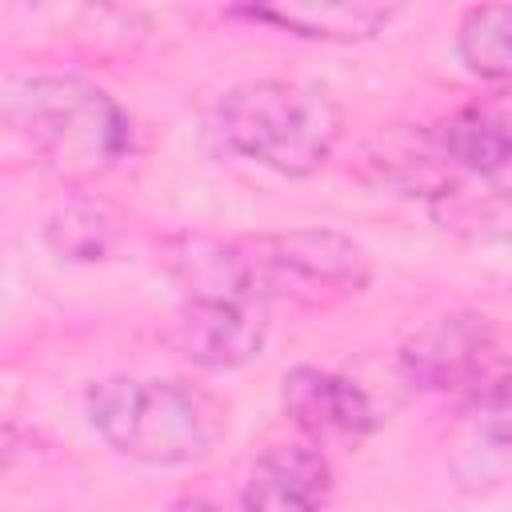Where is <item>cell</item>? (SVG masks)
<instances>
[{
	"label": "cell",
	"mask_w": 512,
	"mask_h": 512,
	"mask_svg": "<svg viewBox=\"0 0 512 512\" xmlns=\"http://www.w3.org/2000/svg\"><path fill=\"white\" fill-rule=\"evenodd\" d=\"M408 0H244L240 12L300 40L364 44L376 40Z\"/></svg>",
	"instance_id": "cell-9"
},
{
	"label": "cell",
	"mask_w": 512,
	"mask_h": 512,
	"mask_svg": "<svg viewBox=\"0 0 512 512\" xmlns=\"http://www.w3.org/2000/svg\"><path fill=\"white\" fill-rule=\"evenodd\" d=\"M116 212L88 196L80 184H72V192H64L48 220H44V240L48 248L60 256V260H76V264H92V260H104L116 244Z\"/></svg>",
	"instance_id": "cell-13"
},
{
	"label": "cell",
	"mask_w": 512,
	"mask_h": 512,
	"mask_svg": "<svg viewBox=\"0 0 512 512\" xmlns=\"http://www.w3.org/2000/svg\"><path fill=\"white\" fill-rule=\"evenodd\" d=\"M432 128H436L444 156L452 160L460 176L504 184V172L512 160V128H508V108L500 96L484 104H464Z\"/></svg>",
	"instance_id": "cell-11"
},
{
	"label": "cell",
	"mask_w": 512,
	"mask_h": 512,
	"mask_svg": "<svg viewBox=\"0 0 512 512\" xmlns=\"http://www.w3.org/2000/svg\"><path fill=\"white\" fill-rule=\"evenodd\" d=\"M168 348L208 372L252 364L268 340V300L260 296H184L168 332Z\"/></svg>",
	"instance_id": "cell-6"
},
{
	"label": "cell",
	"mask_w": 512,
	"mask_h": 512,
	"mask_svg": "<svg viewBox=\"0 0 512 512\" xmlns=\"http://www.w3.org/2000/svg\"><path fill=\"white\" fill-rule=\"evenodd\" d=\"M280 404L284 416L312 440H364L384 420L356 380L312 364H296L284 372Z\"/></svg>",
	"instance_id": "cell-7"
},
{
	"label": "cell",
	"mask_w": 512,
	"mask_h": 512,
	"mask_svg": "<svg viewBox=\"0 0 512 512\" xmlns=\"http://www.w3.org/2000/svg\"><path fill=\"white\" fill-rule=\"evenodd\" d=\"M220 152L300 180L328 164L344 136V112L328 88L304 80H248L228 88L208 112Z\"/></svg>",
	"instance_id": "cell-1"
},
{
	"label": "cell",
	"mask_w": 512,
	"mask_h": 512,
	"mask_svg": "<svg viewBox=\"0 0 512 512\" xmlns=\"http://www.w3.org/2000/svg\"><path fill=\"white\" fill-rule=\"evenodd\" d=\"M396 368L408 388L452 392L472 408L508 400L504 340L484 312H444L428 320L404 340Z\"/></svg>",
	"instance_id": "cell-5"
},
{
	"label": "cell",
	"mask_w": 512,
	"mask_h": 512,
	"mask_svg": "<svg viewBox=\"0 0 512 512\" xmlns=\"http://www.w3.org/2000/svg\"><path fill=\"white\" fill-rule=\"evenodd\" d=\"M8 124L64 184L104 176L132 144L128 112L104 88L80 76L24 80L8 96Z\"/></svg>",
	"instance_id": "cell-3"
},
{
	"label": "cell",
	"mask_w": 512,
	"mask_h": 512,
	"mask_svg": "<svg viewBox=\"0 0 512 512\" xmlns=\"http://www.w3.org/2000/svg\"><path fill=\"white\" fill-rule=\"evenodd\" d=\"M360 172L380 188H392L400 196H424V200H432L448 184L464 180L452 168V160L444 156L436 128H424V124L380 128L360 148Z\"/></svg>",
	"instance_id": "cell-10"
},
{
	"label": "cell",
	"mask_w": 512,
	"mask_h": 512,
	"mask_svg": "<svg viewBox=\"0 0 512 512\" xmlns=\"http://www.w3.org/2000/svg\"><path fill=\"white\" fill-rule=\"evenodd\" d=\"M160 252H164L168 276L180 284L184 296H260L240 240L172 236L164 240Z\"/></svg>",
	"instance_id": "cell-12"
},
{
	"label": "cell",
	"mask_w": 512,
	"mask_h": 512,
	"mask_svg": "<svg viewBox=\"0 0 512 512\" xmlns=\"http://www.w3.org/2000/svg\"><path fill=\"white\" fill-rule=\"evenodd\" d=\"M84 412L92 432L120 456L148 468H184L224 440V404L184 380L104 376L88 388Z\"/></svg>",
	"instance_id": "cell-2"
},
{
	"label": "cell",
	"mask_w": 512,
	"mask_h": 512,
	"mask_svg": "<svg viewBox=\"0 0 512 512\" xmlns=\"http://www.w3.org/2000/svg\"><path fill=\"white\" fill-rule=\"evenodd\" d=\"M244 256L256 280V292L288 300L300 308H332L348 296H360L372 280L368 252L336 228H288L244 236Z\"/></svg>",
	"instance_id": "cell-4"
},
{
	"label": "cell",
	"mask_w": 512,
	"mask_h": 512,
	"mask_svg": "<svg viewBox=\"0 0 512 512\" xmlns=\"http://www.w3.org/2000/svg\"><path fill=\"white\" fill-rule=\"evenodd\" d=\"M456 56L460 64L492 84L512 76V12L504 0L472 4L456 28Z\"/></svg>",
	"instance_id": "cell-14"
},
{
	"label": "cell",
	"mask_w": 512,
	"mask_h": 512,
	"mask_svg": "<svg viewBox=\"0 0 512 512\" xmlns=\"http://www.w3.org/2000/svg\"><path fill=\"white\" fill-rule=\"evenodd\" d=\"M20 452H24V436H20L8 420H0V472L12 468V464L20 460Z\"/></svg>",
	"instance_id": "cell-15"
},
{
	"label": "cell",
	"mask_w": 512,
	"mask_h": 512,
	"mask_svg": "<svg viewBox=\"0 0 512 512\" xmlns=\"http://www.w3.org/2000/svg\"><path fill=\"white\" fill-rule=\"evenodd\" d=\"M332 464L316 444L288 440L264 448L240 480V504L252 512H312L332 500Z\"/></svg>",
	"instance_id": "cell-8"
}]
</instances>
